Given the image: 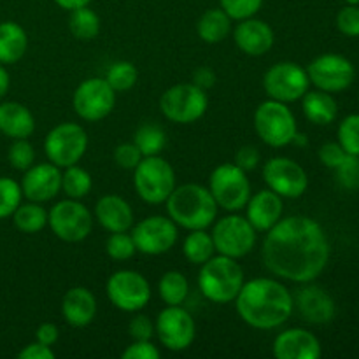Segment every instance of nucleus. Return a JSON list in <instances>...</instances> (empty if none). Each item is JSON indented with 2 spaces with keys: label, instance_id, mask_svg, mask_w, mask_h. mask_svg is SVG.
<instances>
[{
  "label": "nucleus",
  "instance_id": "18",
  "mask_svg": "<svg viewBox=\"0 0 359 359\" xmlns=\"http://www.w3.org/2000/svg\"><path fill=\"white\" fill-rule=\"evenodd\" d=\"M309 81L319 90L335 93L349 88L354 81V67L340 55L318 56L307 69Z\"/></svg>",
  "mask_w": 359,
  "mask_h": 359
},
{
  "label": "nucleus",
  "instance_id": "27",
  "mask_svg": "<svg viewBox=\"0 0 359 359\" xmlns=\"http://www.w3.org/2000/svg\"><path fill=\"white\" fill-rule=\"evenodd\" d=\"M27 32L14 21L0 23V63H16L27 51Z\"/></svg>",
  "mask_w": 359,
  "mask_h": 359
},
{
  "label": "nucleus",
  "instance_id": "12",
  "mask_svg": "<svg viewBox=\"0 0 359 359\" xmlns=\"http://www.w3.org/2000/svg\"><path fill=\"white\" fill-rule=\"evenodd\" d=\"M309 84L311 81H309L307 72L293 62L276 63L266 70L263 77V88L269 98L283 102V104L300 100L307 93Z\"/></svg>",
  "mask_w": 359,
  "mask_h": 359
},
{
  "label": "nucleus",
  "instance_id": "25",
  "mask_svg": "<svg viewBox=\"0 0 359 359\" xmlns=\"http://www.w3.org/2000/svg\"><path fill=\"white\" fill-rule=\"evenodd\" d=\"M297 305L302 316L314 325L332 321L333 316H335V304H333L332 297L325 293L321 287L307 286L298 291Z\"/></svg>",
  "mask_w": 359,
  "mask_h": 359
},
{
  "label": "nucleus",
  "instance_id": "34",
  "mask_svg": "<svg viewBox=\"0 0 359 359\" xmlns=\"http://www.w3.org/2000/svg\"><path fill=\"white\" fill-rule=\"evenodd\" d=\"M91 186H93V181H91L90 172L84 170L83 167H77V163L67 167L62 174V189L69 198H84L91 191Z\"/></svg>",
  "mask_w": 359,
  "mask_h": 359
},
{
  "label": "nucleus",
  "instance_id": "36",
  "mask_svg": "<svg viewBox=\"0 0 359 359\" xmlns=\"http://www.w3.org/2000/svg\"><path fill=\"white\" fill-rule=\"evenodd\" d=\"M139 79L137 67L130 62H116L107 69L105 81L114 91H128L132 90Z\"/></svg>",
  "mask_w": 359,
  "mask_h": 359
},
{
  "label": "nucleus",
  "instance_id": "26",
  "mask_svg": "<svg viewBox=\"0 0 359 359\" xmlns=\"http://www.w3.org/2000/svg\"><path fill=\"white\" fill-rule=\"evenodd\" d=\"M35 130V119L28 107L18 102L0 105V132L11 139H28Z\"/></svg>",
  "mask_w": 359,
  "mask_h": 359
},
{
  "label": "nucleus",
  "instance_id": "43",
  "mask_svg": "<svg viewBox=\"0 0 359 359\" xmlns=\"http://www.w3.org/2000/svg\"><path fill=\"white\" fill-rule=\"evenodd\" d=\"M337 27L344 35L359 37V7L347 6L337 14Z\"/></svg>",
  "mask_w": 359,
  "mask_h": 359
},
{
  "label": "nucleus",
  "instance_id": "7",
  "mask_svg": "<svg viewBox=\"0 0 359 359\" xmlns=\"http://www.w3.org/2000/svg\"><path fill=\"white\" fill-rule=\"evenodd\" d=\"M209 191L217 207L230 212L244 209L251 198V184L245 170L235 163H224L214 168L210 174Z\"/></svg>",
  "mask_w": 359,
  "mask_h": 359
},
{
  "label": "nucleus",
  "instance_id": "4",
  "mask_svg": "<svg viewBox=\"0 0 359 359\" xmlns=\"http://www.w3.org/2000/svg\"><path fill=\"white\" fill-rule=\"evenodd\" d=\"M244 286V270L237 259L228 256H212L202 265L198 273V287L212 304H230Z\"/></svg>",
  "mask_w": 359,
  "mask_h": 359
},
{
  "label": "nucleus",
  "instance_id": "8",
  "mask_svg": "<svg viewBox=\"0 0 359 359\" xmlns=\"http://www.w3.org/2000/svg\"><path fill=\"white\" fill-rule=\"evenodd\" d=\"M207 104V95L202 88L193 83L175 84L161 95L160 111L168 121L189 125L205 114Z\"/></svg>",
  "mask_w": 359,
  "mask_h": 359
},
{
  "label": "nucleus",
  "instance_id": "9",
  "mask_svg": "<svg viewBox=\"0 0 359 359\" xmlns=\"http://www.w3.org/2000/svg\"><path fill=\"white\" fill-rule=\"evenodd\" d=\"M46 156L58 168L79 163L88 149V135L77 123H62L48 133L44 140Z\"/></svg>",
  "mask_w": 359,
  "mask_h": 359
},
{
  "label": "nucleus",
  "instance_id": "45",
  "mask_svg": "<svg viewBox=\"0 0 359 359\" xmlns=\"http://www.w3.org/2000/svg\"><path fill=\"white\" fill-rule=\"evenodd\" d=\"M160 351L151 340H133L121 354L123 359H160Z\"/></svg>",
  "mask_w": 359,
  "mask_h": 359
},
{
  "label": "nucleus",
  "instance_id": "42",
  "mask_svg": "<svg viewBox=\"0 0 359 359\" xmlns=\"http://www.w3.org/2000/svg\"><path fill=\"white\" fill-rule=\"evenodd\" d=\"M339 175V182L347 189L359 188V156L347 154L346 160L335 168Z\"/></svg>",
  "mask_w": 359,
  "mask_h": 359
},
{
  "label": "nucleus",
  "instance_id": "5",
  "mask_svg": "<svg viewBox=\"0 0 359 359\" xmlns=\"http://www.w3.org/2000/svg\"><path fill=\"white\" fill-rule=\"evenodd\" d=\"M133 186L144 202L151 205L165 203L175 188V172L160 156H144L133 168Z\"/></svg>",
  "mask_w": 359,
  "mask_h": 359
},
{
  "label": "nucleus",
  "instance_id": "28",
  "mask_svg": "<svg viewBox=\"0 0 359 359\" xmlns=\"http://www.w3.org/2000/svg\"><path fill=\"white\" fill-rule=\"evenodd\" d=\"M304 114L314 125H330L333 119L337 118V102L328 91H311V93H305L304 97Z\"/></svg>",
  "mask_w": 359,
  "mask_h": 359
},
{
  "label": "nucleus",
  "instance_id": "29",
  "mask_svg": "<svg viewBox=\"0 0 359 359\" xmlns=\"http://www.w3.org/2000/svg\"><path fill=\"white\" fill-rule=\"evenodd\" d=\"M200 39L209 44L224 41L231 32V18L223 9H209L202 14L196 25Z\"/></svg>",
  "mask_w": 359,
  "mask_h": 359
},
{
  "label": "nucleus",
  "instance_id": "13",
  "mask_svg": "<svg viewBox=\"0 0 359 359\" xmlns=\"http://www.w3.org/2000/svg\"><path fill=\"white\" fill-rule=\"evenodd\" d=\"M107 297L123 312H139L149 304L151 286L144 276L133 270H119L107 280Z\"/></svg>",
  "mask_w": 359,
  "mask_h": 359
},
{
  "label": "nucleus",
  "instance_id": "2",
  "mask_svg": "<svg viewBox=\"0 0 359 359\" xmlns=\"http://www.w3.org/2000/svg\"><path fill=\"white\" fill-rule=\"evenodd\" d=\"M235 305L245 325L256 330H273L291 318L294 304L286 286L262 277L244 283Z\"/></svg>",
  "mask_w": 359,
  "mask_h": 359
},
{
  "label": "nucleus",
  "instance_id": "47",
  "mask_svg": "<svg viewBox=\"0 0 359 359\" xmlns=\"http://www.w3.org/2000/svg\"><path fill=\"white\" fill-rule=\"evenodd\" d=\"M347 153L342 149L340 144L328 142L319 149V160L323 161V165L328 168H337L344 160H346Z\"/></svg>",
  "mask_w": 359,
  "mask_h": 359
},
{
  "label": "nucleus",
  "instance_id": "10",
  "mask_svg": "<svg viewBox=\"0 0 359 359\" xmlns=\"http://www.w3.org/2000/svg\"><path fill=\"white\" fill-rule=\"evenodd\" d=\"M48 224L53 233L63 242H76L84 241L93 230V216L77 200L69 198L53 205L48 214Z\"/></svg>",
  "mask_w": 359,
  "mask_h": 359
},
{
  "label": "nucleus",
  "instance_id": "14",
  "mask_svg": "<svg viewBox=\"0 0 359 359\" xmlns=\"http://www.w3.org/2000/svg\"><path fill=\"white\" fill-rule=\"evenodd\" d=\"M154 332L165 349L179 353L191 346L196 330L195 321L186 309H182L181 305H167L158 314Z\"/></svg>",
  "mask_w": 359,
  "mask_h": 359
},
{
  "label": "nucleus",
  "instance_id": "22",
  "mask_svg": "<svg viewBox=\"0 0 359 359\" xmlns=\"http://www.w3.org/2000/svg\"><path fill=\"white\" fill-rule=\"evenodd\" d=\"M248 221L256 231H269L283 216V196L272 189H263L248 202Z\"/></svg>",
  "mask_w": 359,
  "mask_h": 359
},
{
  "label": "nucleus",
  "instance_id": "33",
  "mask_svg": "<svg viewBox=\"0 0 359 359\" xmlns=\"http://www.w3.org/2000/svg\"><path fill=\"white\" fill-rule=\"evenodd\" d=\"M69 28L72 35L79 41H91L100 32V18L90 7H81V9L70 11Z\"/></svg>",
  "mask_w": 359,
  "mask_h": 359
},
{
  "label": "nucleus",
  "instance_id": "46",
  "mask_svg": "<svg viewBox=\"0 0 359 359\" xmlns=\"http://www.w3.org/2000/svg\"><path fill=\"white\" fill-rule=\"evenodd\" d=\"M128 333L133 340H151L154 335V325L147 316L137 314L128 325Z\"/></svg>",
  "mask_w": 359,
  "mask_h": 359
},
{
  "label": "nucleus",
  "instance_id": "20",
  "mask_svg": "<svg viewBox=\"0 0 359 359\" xmlns=\"http://www.w3.org/2000/svg\"><path fill=\"white\" fill-rule=\"evenodd\" d=\"M272 353L277 359H318L321 358V344L311 332L293 328L277 335Z\"/></svg>",
  "mask_w": 359,
  "mask_h": 359
},
{
  "label": "nucleus",
  "instance_id": "1",
  "mask_svg": "<svg viewBox=\"0 0 359 359\" xmlns=\"http://www.w3.org/2000/svg\"><path fill=\"white\" fill-rule=\"evenodd\" d=\"M262 258L273 276L291 283H311L328 263L330 244L321 224L311 217L290 216L266 231Z\"/></svg>",
  "mask_w": 359,
  "mask_h": 359
},
{
  "label": "nucleus",
  "instance_id": "41",
  "mask_svg": "<svg viewBox=\"0 0 359 359\" xmlns=\"http://www.w3.org/2000/svg\"><path fill=\"white\" fill-rule=\"evenodd\" d=\"M9 161L16 170H28L35 161V151L27 139H16L9 147Z\"/></svg>",
  "mask_w": 359,
  "mask_h": 359
},
{
  "label": "nucleus",
  "instance_id": "16",
  "mask_svg": "<svg viewBox=\"0 0 359 359\" xmlns=\"http://www.w3.org/2000/svg\"><path fill=\"white\" fill-rule=\"evenodd\" d=\"M139 252L158 256L168 252L177 242V224L165 216H151L139 221L132 230Z\"/></svg>",
  "mask_w": 359,
  "mask_h": 359
},
{
  "label": "nucleus",
  "instance_id": "31",
  "mask_svg": "<svg viewBox=\"0 0 359 359\" xmlns=\"http://www.w3.org/2000/svg\"><path fill=\"white\" fill-rule=\"evenodd\" d=\"M158 293L167 305H182L189 293L188 279L177 270H170V272L163 273V277L160 279Z\"/></svg>",
  "mask_w": 359,
  "mask_h": 359
},
{
  "label": "nucleus",
  "instance_id": "50",
  "mask_svg": "<svg viewBox=\"0 0 359 359\" xmlns=\"http://www.w3.org/2000/svg\"><path fill=\"white\" fill-rule=\"evenodd\" d=\"M35 337H37V342L51 347L55 346L56 340H58L60 332L58 328H56V325H53V323H42L37 328V332H35Z\"/></svg>",
  "mask_w": 359,
  "mask_h": 359
},
{
  "label": "nucleus",
  "instance_id": "37",
  "mask_svg": "<svg viewBox=\"0 0 359 359\" xmlns=\"http://www.w3.org/2000/svg\"><path fill=\"white\" fill-rule=\"evenodd\" d=\"M21 186L9 177H0V219L13 216L21 203Z\"/></svg>",
  "mask_w": 359,
  "mask_h": 359
},
{
  "label": "nucleus",
  "instance_id": "53",
  "mask_svg": "<svg viewBox=\"0 0 359 359\" xmlns=\"http://www.w3.org/2000/svg\"><path fill=\"white\" fill-rule=\"evenodd\" d=\"M9 74H7V70L0 65V98H2L4 95L7 93V90H9Z\"/></svg>",
  "mask_w": 359,
  "mask_h": 359
},
{
  "label": "nucleus",
  "instance_id": "39",
  "mask_svg": "<svg viewBox=\"0 0 359 359\" xmlns=\"http://www.w3.org/2000/svg\"><path fill=\"white\" fill-rule=\"evenodd\" d=\"M339 144L347 154L359 156V114H351L340 123Z\"/></svg>",
  "mask_w": 359,
  "mask_h": 359
},
{
  "label": "nucleus",
  "instance_id": "54",
  "mask_svg": "<svg viewBox=\"0 0 359 359\" xmlns=\"http://www.w3.org/2000/svg\"><path fill=\"white\" fill-rule=\"evenodd\" d=\"M347 4H349V6H358L359 4V0H346Z\"/></svg>",
  "mask_w": 359,
  "mask_h": 359
},
{
  "label": "nucleus",
  "instance_id": "40",
  "mask_svg": "<svg viewBox=\"0 0 359 359\" xmlns=\"http://www.w3.org/2000/svg\"><path fill=\"white\" fill-rule=\"evenodd\" d=\"M221 9L231 18V20H248L252 18L263 6V0H219Z\"/></svg>",
  "mask_w": 359,
  "mask_h": 359
},
{
  "label": "nucleus",
  "instance_id": "30",
  "mask_svg": "<svg viewBox=\"0 0 359 359\" xmlns=\"http://www.w3.org/2000/svg\"><path fill=\"white\" fill-rule=\"evenodd\" d=\"M214 251L216 248H214L212 235L207 233L205 230H191L182 244V252L193 265H203L207 259L212 258Z\"/></svg>",
  "mask_w": 359,
  "mask_h": 359
},
{
  "label": "nucleus",
  "instance_id": "19",
  "mask_svg": "<svg viewBox=\"0 0 359 359\" xmlns=\"http://www.w3.org/2000/svg\"><path fill=\"white\" fill-rule=\"evenodd\" d=\"M60 189H62V172L51 161L32 165L28 170H25L21 191L30 202H49L58 195Z\"/></svg>",
  "mask_w": 359,
  "mask_h": 359
},
{
  "label": "nucleus",
  "instance_id": "17",
  "mask_svg": "<svg viewBox=\"0 0 359 359\" xmlns=\"http://www.w3.org/2000/svg\"><path fill=\"white\" fill-rule=\"evenodd\" d=\"M263 179L269 189L283 198H298L307 191L309 177L304 168L286 156L270 158L263 167Z\"/></svg>",
  "mask_w": 359,
  "mask_h": 359
},
{
  "label": "nucleus",
  "instance_id": "35",
  "mask_svg": "<svg viewBox=\"0 0 359 359\" xmlns=\"http://www.w3.org/2000/svg\"><path fill=\"white\" fill-rule=\"evenodd\" d=\"M133 144L142 156H158L167 144V135L158 125H142L133 135Z\"/></svg>",
  "mask_w": 359,
  "mask_h": 359
},
{
  "label": "nucleus",
  "instance_id": "52",
  "mask_svg": "<svg viewBox=\"0 0 359 359\" xmlns=\"http://www.w3.org/2000/svg\"><path fill=\"white\" fill-rule=\"evenodd\" d=\"M56 6H60L65 11H76L81 7H86L91 0H55Z\"/></svg>",
  "mask_w": 359,
  "mask_h": 359
},
{
  "label": "nucleus",
  "instance_id": "51",
  "mask_svg": "<svg viewBox=\"0 0 359 359\" xmlns=\"http://www.w3.org/2000/svg\"><path fill=\"white\" fill-rule=\"evenodd\" d=\"M214 83H216V74H214V70L210 69V67H200V69H196L195 74H193V84L202 88L203 91L212 88Z\"/></svg>",
  "mask_w": 359,
  "mask_h": 359
},
{
  "label": "nucleus",
  "instance_id": "49",
  "mask_svg": "<svg viewBox=\"0 0 359 359\" xmlns=\"http://www.w3.org/2000/svg\"><path fill=\"white\" fill-rule=\"evenodd\" d=\"M18 358L20 359H55L56 354L49 346H44V344L41 342H34L30 344V346L25 347L23 351H20Z\"/></svg>",
  "mask_w": 359,
  "mask_h": 359
},
{
  "label": "nucleus",
  "instance_id": "32",
  "mask_svg": "<svg viewBox=\"0 0 359 359\" xmlns=\"http://www.w3.org/2000/svg\"><path fill=\"white\" fill-rule=\"evenodd\" d=\"M14 226L23 233H37L48 224V212L37 202L18 205L14 210Z\"/></svg>",
  "mask_w": 359,
  "mask_h": 359
},
{
  "label": "nucleus",
  "instance_id": "21",
  "mask_svg": "<svg viewBox=\"0 0 359 359\" xmlns=\"http://www.w3.org/2000/svg\"><path fill=\"white\" fill-rule=\"evenodd\" d=\"M233 39L238 49L249 56L265 55L272 49L273 41H276L270 25L262 20H255V18L242 20L235 28Z\"/></svg>",
  "mask_w": 359,
  "mask_h": 359
},
{
  "label": "nucleus",
  "instance_id": "38",
  "mask_svg": "<svg viewBox=\"0 0 359 359\" xmlns=\"http://www.w3.org/2000/svg\"><path fill=\"white\" fill-rule=\"evenodd\" d=\"M105 251H107V255L114 262H126V259H130L135 255L137 248L132 235H128L126 231H118V233H112L107 238V242H105Z\"/></svg>",
  "mask_w": 359,
  "mask_h": 359
},
{
  "label": "nucleus",
  "instance_id": "24",
  "mask_svg": "<svg viewBox=\"0 0 359 359\" xmlns=\"http://www.w3.org/2000/svg\"><path fill=\"white\" fill-rule=\"evenodd\" d=\"M97 314L95 294L86 287H72L62 300V316L74 328H84Z\"/></svg>",
  "mask_w": 359,
  "mask_h": 359
},
{
  "label": "nucleus",
  "instance_id": "23",
  "mask_svg": "<svg viewBox=\"0 0 359 359\" xmlns=\"http://www.w3.org/2000/svg\"><path fill=\"white\" fill-rule=\"evenodd\" d=\"M95 217L102 228L111 233L128 231L133 226V210L126 200L118 195L102 196L95 207Z\"/></svg>",
  "mask_w": 359,
  "mask_h": 359
},
{
  "label": "nucleus",
  "instance_id": "15",
  "mask_svg": "<svg viewBox=\"0 0 359 359\" xmlns=\"http://www.w3.org/2000/svg\"><path fill=\"white\" fill-rule=\"evenodd\" d=\"M72 105L76 114L84 121H102L116 105V91L105 79H86L74 91Z\"/></svg>",
  "mask_w": 359,
  "mask_h": 359
},
{
  "label": "nucleus",
  "instance_id": "11",
  "mask_svg": "<svg viewBox=\"0 0 359 359\" xmlns=\"http://www.w3.org/2000/svg\"><path fill=\"white\" fill-rule=\"evenodd\" d=\"M210 235H212L216 251L233 259L244 258L256 244V230L249 223L248 217H221Z\"/></svg>",
  "mask_w": 359,
  "mask_h": 359
},
{
  "label": "nucleus",
  "instance_id": "44",
  "mask_svg": "<svg viewBox=\"0 0 359 359\" xmlns=\"http://www.w3.org/2000/svg\"><path fill=\"white\" fill-rule=\"evenodd\" d=\"M142 158V153L133 142L119 144L114 151V161L118 163V167L125 168V170H133Z\"/></svg>",
  "mask_w": 359,
  "mask_h": 359
},
{
  "label": "nucleus",
  "instance_id": "3",
  "mask_svg": "<svg viewBox=\"0 0 359 359\" xmlns=\"http://www.w3.org/2000/svg\"><path fill=\"white\" fill-rule=\"evenodd\" d=\"M168 217L186 230H207L217 217V203L205 186H175L167 198Z\"/></svg>",
  "mask_w": 359,
  "mask_h": 359
},
{
  "label": "nucleus",
  "instance_id": "6",
  "mask_svg": "<svg viewBox=\"0 0 359 359\" xmlns=\"http://www.w3.org/2000/svg\"><path fill=\"white\" fill-rule=\"evenodd\" d=\"M255 128L259 139L270 147H284L293 142L298 132L293 112L283 102L269 98L255 112Z\"/></svg>",
  "mask_w": 359,
  "mask_h": 359
},
{
  "label": "nucleus",
  "instance_id": "48",
  "mask_svg": "<svg viewBox=\"0 0 359 359\" xmlns=\"http://www.w3.org/2000/svg\"><path fill=\"white\" fill-rule=\"evenodd\" d=\"M259 163V151L252 146H244L235 154V165L241 167L242 170L249 172L255 170Z\"/></svg>",
  "mask_w": 359,
  "mask_h": 359
}]
</instances>
